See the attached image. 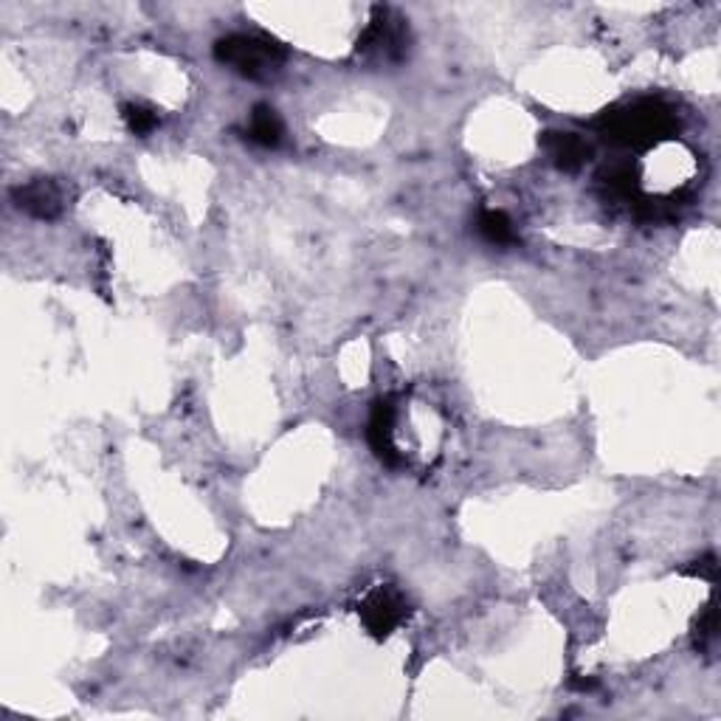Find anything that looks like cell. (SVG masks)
Segmentation results:
<instances>
[{"mask_svg":"<svg viewBox=\"0 0 721 721\" xmlns=\"http://www.w3.org/2000/svg\"><path fill=\"white\" fill-rule=\"evenodd\" d=\"M595 125L603 139L612 144L646 150V147L671 139L677 130V114L659 99H637L606 110Z\"/></svg>","mask_w":721,"mask_h":721,"instance_id":"6da1fadb","label":"cell"},{"mask_svg":"<svg viewBox=\"0 0 721 721\" xmlns=\"http://www.w3.org/2000/svg\"><path fill=\"white\" fill-rule=\"evenodd\" d=\"M286 49L262 34H228L215 43V60L248 79H268L286 63Z\"/></svg>","mask_w":721,"mask_h":721,"instance_id":"7a4b0ae2","label":"cell"},{"mask_svg":"<svg viewBox=\"0 0 721 721\" xmlns=\"http://www.w3.org/2000/svg\"><path fill=\"white\" fill-rule=\"evenodd\" d=\"M406 49H409V32H406V23L392 14L389 9L378 7L373 12V20L364 29V34L358 37V57L369 60V63H400L406 57Z\"/></svg>","mask_w":721,"mask_h":721,"instance_id":"3957f363","label":"cell"},{"mask_svg":"<svg viewBox=\"0 0 721 721\" xmlns=\"http://www.w3.org/2000/svg\"><path fill=\"white\" fill-rule=\"evenodd\" d=\"M358 614L364 626H367V632L373 634V637L384 639L406 621L409 603H406V598L400 595L395 587H378L364 598V603L358 606Z\"/></svg>","mask_w":721,"mask_h":721,"instance_id":"277c9868","label":"cell"},{"mask_svg":"<svg viewBox=\"0 0 721 721\" xmlns=\"http://www.w3.org/2000/svg\"><path fill=\"white\" fill-rule=\"evenodd\" d=\"M395 426H398V406L389 398H380L373 406V415H369L367 437L373 451L386 465H400L403 462V454H400L398 443H395Z\"/></svg>","mask_w":721,"mask_h":721,"instance_id":"5b68a950","label":"cell"},{"mask_svg":"<svg viewBox=\"0 0 721 721\" xmlns=\"http://www.w3.org/2000/svg\"><path fill=\"white\" fill-rule=\"evenodd\" d=\"M14 201H18V209L37 217V220H54L65 209L63 190L51 177H37L32 184L18 186L14 190Z\"/></svg>","mask_w":721,"mask_h":721,"instance_id":"8992f818","label":"cell"},{"mask_svg":"<svg viewBox=\"0 0 721 721\" xmlns=\"http://www.w3.org/2000/svg\"><path fill=\"white\" fill-rule=\"evenodd\" d=\"M541 147H545L552 164L567 172L581 170L592 155V147L578 133H545L541 136Z\"/></svg>","mask_w":721,"mask_h":721,"instance_id":"52a82bcc","label":"cell"},{"mask_svg":"<svg viewBox=\"0 0 721 721\" xmlns=\"http://www.w3.org/2000/svg\"><path fill=\"white\" fill-rule=\"evenodd\" d=\"M282 136H286V125H282L277 110L268 108V105H257L248 116V141L273 150V147H279Z\"/></svg>","mask_w":721,"mask_h":721,"instance_id":"ba28073f","label":"cell"},{"mask_svg":"<svg viewBox=\"0 0 721 721\" xmlns=\"http://www.w3.org/2000/svg\"><path fill=\"white\" fill-rule=\"evenodd\" d=\"M476 228H480L482 240H487L491 246H513L516 243V228H513V220L499 209H485L476 220Z\"/></svg>","mask_w":721,"mask_h":721,"instance_id":"9c48e42d","label":"cell"},{"mask_svg":"<svg viewBox=\"0 0 721 721\" xmlns=\"http://www.w3.org/2000/svg\"><path fill=\"white\" fill-rule=\"evenodd\" d=\"M121 119H125L130 133L150 136L159 127V110L150 108V105H141V101H127L125 108H121Z\"/></svg>","mask_w":721,"mask_h":721,"instance_id":"30bf717a","label":"cell"},{"mask_svg":"<svg viewBox=\"0 0 721 721\" xmlns=\"http://www.w3.org/2000/svg\"><path fill=\"white\" fill-rule=\"evenodd\" d=\"M715 628H719V617H715V601H710L708 606H704V612L699 614V623H697V646L699 648H708L710 643L715 639Z\"/></svg>","mask_w":721,"mask_h":721,"instance_id":"8fae6325","label":"cell"},{"mask_svg":"<svg viewBox=\"0 0 721 721\" xmlns=\"http://www.w3.org/2000/svg\"><path fill=\"white\" fill-rule=\"evenodd\" d=\"M685 572H688V575H699V578H704V581L715 583V572H719V563H715V556H704V558H699L697 567H688Z\"/></svg>","mask_w":721,"mask_h":721,"instance_id":"7c38bea8","label":"cell"}]
</instances>
